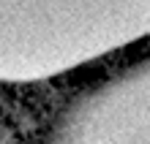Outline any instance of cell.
I'll list each match as a JSON object with an SVG mask.
<instances>
[{
  "label": "cell",
  "mask_w": 150,
  "mask_h": 144,
  "mask_svg": "<svg viewBox=\"0 0 150 144\" xmlns=\"http://www.w3.org/2000/svg\"><path fill=\"white\" fill-rule=\"evenodd\" d=\"M145 35L150 0H0V82H44Z\"/></svg>",
  "instance_id": "1"
},
{
  "label": "cell",
  "mask_w": 150,
  "mask_h": 144,
  "mask_svg": "<svg viewBox=\"0 0 150 144\" xmlns=\"http://www.w3.org/2000/svg\"><path fill=\"white\" fill-rule=\"evenodd\" d=\"M49 144H150V57L74 95Z\"/></svg>",
  "instance_id": "2"
}]
</instances>
